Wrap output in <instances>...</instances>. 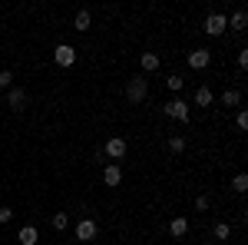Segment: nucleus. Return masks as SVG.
I'll return each instance as SVG.
<instances>
[{
	"instance_id": "dca6fc26",
	"label": "nucleus",
	"mask_w": 248,
	"mask_h": 245,
	"mask_svg": "<svg viewBox=\"0 0 248 245\" xmlns=\"http://www.w3.org/2000/svg\"><path fill=\"white\" fill-rule=\"evenodd\" d=\"M242 103V90H225L222 93V106H238Z\"/></svg>"
},
{
	"instance_id": "f3484780",
	"label": "nucleus",
	"mask_w": 248,
	"mask_h": 245,
	"mask_svg": "<svg viewBox=\"0 0 248 245\" xmlns=\"http://www.w3.org/2000/svg\"><path fill=\"white\" fill-rule=\"evenodd\" d=\"M245 189H248V176H245V172H238V176L232 179V192H238V196H242Z\"/></svg>"
},
{
	"instance_id": "a211bd4d",
	"label": "nucleus",
	"mask_w": 248,
	"mask_h": 245,
	"mask_svg": "<svg viewBox=\"0 0 248 245\" xmlns=\"http://www.w3.org/2000/svg\"><path fill=\"white\" fill-rule=\"evenodd\" d=\"M166 86H169L172 93H179V90H182V86H186V80H182V76H179V73H172L169 80H166Z\"/></svg>"
},
{
	"instance_id": "2eb2a0df",
	"label": "nucleus",
	"mask_w": 248,
	"mask_h": 245,
	"mask_svg": "<svg viewBox=\"0 0 248 245\" xmlns=\"http://www.w3.org/2000/svg\"><path fill=\"white\" fill-rule=\"evenodd\" d=\"M212 99H215V96H212L209 86H199V90H195V103H199V106H212Z\"/></svg>"
},
{
	"instance_id": "f257e3e1",
	"label": "nucleus",
	"mask_w": 248,
	"mask_h": 245,
	"mask_svg": "<svg viewBox=\"0 0 248 245\" xmlns=\"http://www.w3.org/2000/svg\"><path fill=\"white\" fill-rule=\"evenodd\" d=\"M149 96V80L139 73V76H129V83H126V99L129 103H142Z\"/></svg>"
},
{
	"instance_id": "9d476101",
	"label": "nucleus",
	"mask_w": 248,
	"mask_h": 245,
	"mask_svg": "<svg viewBox=\"0 0 248 245\" xmlns=\"http://www.w3.org/2000/svg\"><path fill=\"white\" fill-rule=\"evenodd\" d=\"M17 242H20V245H37V242H40L37 226H23V229L17 232Z\"/></svg>"
},
{
	"instance_id": "6e6552de",
	"label": "nucleus",
	"mask_w": 248,
	"mask_h": 245,
	"mask_svg": "<svg viewBox=\"0 0 248 245\" xmlns=\"http://www.w3.org/2000/svg\"><path fill=\"white\" fill-rule=\"evenodd\" d=\"M106 156H109V159H123V156H126V139H123V136H113V139L106 143Z\"/></svg>"
},
{
	"instance_id": "f03ea898",
	"label": "nucleus",
	"mask_w": 248,
	"mask_h": 245,
	"mask_svg": "<svg viewBox=\"0 0 248 245\" xmlns=\"http://www.w3.org/2000/svg\"><path fill=\"white\" fill-rule=\"evenodd\" d=\"M162 113L169 116V119H179V123H189V103H186V99H179V96H175V99H169V103H166V106H162Z\"/></svg>"
},
{
	"instance_id": "393cba45",
	"label": "nucleus",
	"mask_w": 248,
	"mask_h": 245,
	"mask_svg": "<svg viewBox=\"0 0 248 245\" xmlns=\"http://www.w3.org/2000/svg\"><path fill=\"white\" fill-rule=\"evenodd\" d=\"M238 70H248V50L238 53Z\"/></svg>"
},
{
	"instance_id": "aec40b11",
	"label": "nucleus",
	"mask_w": 248,
	"mask_h": 245,
	"mask_svg": "<svg viewBox=\"0 0 248 245\" xmlns=\"http://www.w3.org/2000/svg\"><path fill=\"white\" fill-rule=\"evenodd\" d=\"M229 222H215V229H212V235H215V239H229Z\"/></svg>"
},
{
	"instance_id": "20e7f679",
	"label": "nucleus",
	"mask_w": 248,
	"mask_h": 245,
	"mask_svg": "<svg viewBox=\"0 0 248 245\" xmlns=\"http://www.w3.org/2000/svg\"><path fill=\"white\" fill-rule=\"evenodd\" d=\"M53 60H57V66H73V63H77V47L60 43L57 50H53Z\"/></svg>"
},
{
	"instance_id": "423d86ee",
	"label": "nucleus",
	"mask_w": 248,
	"mask_h": 245,
	"mask_svg": "<svg viewBox=\"0 0 248 245\" xmlns=\"http://www.w3.org/2000/svg\"><path fill=\"white\" fill-rule=\"evenodd\" d=\"M96 239V222L93 219H79L77 222V242H93Z\"/></svg>"
},
{
	"instance_id": "6ab92c4d",
	"label": "nucleus",
	"mask_w": 248,
	"mask_h": 245,
	"mask_svg": "<svg viewBox=\"0 0 248 245\" xmlns=\"http://www.w3.org/2000/svg\"><path fill=\"white\" fill-rule=\"evenodd\" d=\"M66 226H70V215H66V212H57V215H53V229H57V232H63Z\"/></svg>"
},
{
	"instance_id": "a878e982",
	"label": "nucleus",
	"mask_w": 248,
	"mask_h": 245,
	"mask_svg": "<svg viewBox=\"0 0 248 245\" xmlns=\"http://www.w3.org/2000/svg\"><path fill=\"white\" fill-rule=\"evenodd\" d=\"M195 209H199V212H205V209H209V199H205V196H199V199H195Z\"/></svg>"
},
{
	"instance_id": "0eeeda50",
	"label": "nucleus",
	"mask_w": 248,
	"mask_h": 245,
	"mask_svg": "<svg viewBox=\"0 0 248 245\" xmlns=\"http://www.w3.org/2000/svg\"><path fill=\"white\" fill-rule=\"evenodd\" d=\"M209 63H212V50H205V47L189 53V66H192V70H205Z\"/></svg>"
},
{
	"instance_id": "7ed1b4c3",
	"label": "nucleus",
	"mask_w": 248,
	"mask_h": 245,
	"mask_svg": "<svg viewBox=\"0 0 248 245\" xmlns=\"http://www.w3.org/2000/svg\"><path fill=\"white\" fill-rule=\"evenodd\" d=\"M202 30H205L209 37H222V33L229 30V17H225V14H209L205 23H202Z\"/></svg>"
},
{
	"instance_id": "5701e85b",
	"label": "nucleus",
	"mask_w": 248,
	"mask_h": 245,
	"mask_svg": "<svg viewBox=\"0 0 248 245\" xmlns=\"http://www.w3.org/2000/svg\"><path fill=\"white\" fill-rule=\"evenodd\" d=\"M235 126H238V130H248V113H245V110L235 116Z\"/></svg>"
},
{
	"instance_id": "412c9836",
	"label": "nucleus",
	"mask_w": 248,
	"mask_h": 245,
	"mask_svg": "<svg viewBox=\"0 0 248 245\" xmlns=\"http://www.w3.org/2000/svg\"><path fill=\"white\" fill-rule=\"evenodd\" d=\"M169 149L175 152V156H179V152H186V139H182V136H172V139H169Z\"/></svg>"
},
{
	"instance_id": "f8f14e48",
	"label": "nucleus",
	"mask_w": 248,
	"mask_h": 245,
	"mask_svg": "<svg viewBox=\"0 0 248 245\" xmlns=\"http://www.w3.org/2000/svg\"><path fill=\"white\" fill-rule=\"evenodd\" d=\"M169 232L175 235V239H182V235L189 232V219H182V215H175V219L169 222Z\"/></svg>"
},
{
	"instance_id": "ddd939ff",
	"label": "nucleus",
	"mask_w": 248,
	"mask_h": 245,
	"mask_svg": "<svg viewBox=\"0 0 248 245\" xmlns=\"http://www.w3.org/2000/svg\"><path fill=\"white\" fill-rule=\"evenodd\" d=\"M90 23H93V17H90V10H79L77 20H73V30H79V33H86L90 30Z\"/></svg>"
},
{
	"instance_id": "4be33fe9",
	"label": "nucleus",
	"mask_w": 248,
	"mask_h": 245,
	"mask_svg": "<svg viewBox=\"0 0 248 245\" xmlns=\"http://www.w3.org/2000/svg\"><path fill=\"white\" fill-rule=\"evenodd\" d=\"M0 86H3V90L14 86V73H10V70H0Z\"/></svg>"
},
{
	"instance_id": "b1692460",
	"label": "nucleus",
	"mask_w": 248,
	"mask_h": 245,
	"mask_svg": "<svg viewBox=\"0 0 248 245\" xmlns=\"http://www.w3.org/2000/svg\"><path fill=\"white\" fill-rule=\"evenodd\" d=\"M14 219V209L10 206H0V222H10Z\"/></svg>"
},
{
	"instance_id": "4468645a",
	"label": "nucleus",
	"mask_w": 248,
	"mask_h": 245,
	"mask_svg": "<svg viewBox=\"0 0 248 245\" xmlns=\"http://www.w3.org/2000/svg\"><path fill=\"white\" fill-rule=\"evenodd\" d=\"M245 23H248L245 10H235V14H232V30H235V33H242V30H245Z\"/></svg>"
},
{
	"instance_id": "39448f33",
	"label": "nucleus",
	"mask_w": 248,
	"mask_h": 245,
	"mask_svg": "<svg viewBox=\"0 0 248 245\" xmlns=\"http://www.w3.org/2000/svg\"><path fill=\"white\" fill-rule=\"evenodd\" d=\"M7 103H10L14 113H23V110H27V93H23L20 86H10V90H7Z\"/></svg>"
},
{
	"instance_id": "1a4fd4ad",
	"label": "nucleus",
	"mask_w": 248,
	"mask_h": 245,
	"mask_svg": "<svg viewBox=\"0 0 248 245\" xmlns=\"http://www.w3.org/2000/svg\"><path fill=\"white\" fill-rule=\"evenodd\" d=\"M103 182H106V186H119V182H123V166H119V163H109V166L103 169Z\"/></svg>"
},
{
	"instance_id": "9b49d317",
	"label": "nucleus",
	"mask_w": 248,
	"mask_h": 245,
	"mask_svg": "<svg viewBox=\"0 0 248 245\" xmlns=\"http://www.w3.org/2000/svg\"><path fill=\"white\" fill-rule=\"evenodd\" d=\"M159 63H162V60H159V53H142V57H139L142 73H155V70H159Z\"/></svg>"
}]
</instances>
